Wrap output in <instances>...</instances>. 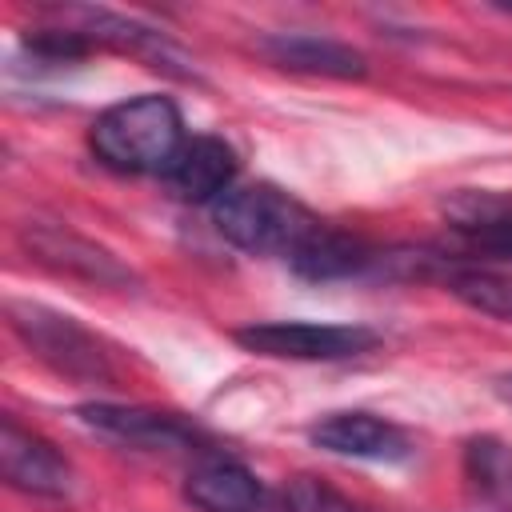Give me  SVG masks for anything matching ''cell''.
<instances>
[{"label":"cell","instance_id":"1","mask_svg":"<svg viewBox=\"0 0 512 512\" xmlns=\"http://www.w3.org/2000/svg\"><path fill=\"white\" fill-rule=\"evenodd\" d=\"M184 120L180 108L168 96H132L112 108H104L92 128H88V148L92 156L124 176L140 172H168L176 152L184 148Z\"/></svg>","mask_w":512,"mask_h":512},{"label":"cell","instance_id":"2","mask_svg":"<svg viewBox=\"0 0 512 512\" xmlns=\"http://www.w3.org/2000/svg\"><path fill=\"white\" fill-rule=\"evenodd\" d=\"M212 224L244 252L292 260L324 220L276 184H236L212 204Z\"/></svg>","mask_w":512,"mask_h":512},{"label":"cell","instance_id":"3","mask_svg":"<svg viewBox=\"0 0 512 512\" xmlns=\"http://www.w3.org/2000/svg\"><path fill=\"white\" fill-rule=\"evenodd\" d=\"M12 328L20 332V340L48 360L56 372L72 376V380H88V384H108L112 380V360L108 352H100V340L80 328L72 316L52 312L44 304H8Z\"/></svg>","mask_w":512,"mask_h":512},{"label":"cell","instance_id":"4","mask_svg":"<svg viewBox=\"0 0 512 512\" xmlns=\"http://www.w3.org/2000/svg\"><path fill=\"white\" fill-rule=\"evenodd\" d=\"M76 416L96 436H108L116 444L144 448V452H204V456H212V448H216V440L196 420H188L180 412L92 400V404H80Z\"/></svg>","mask_w":512,"mask_h":512},{"label":"cell","instance_id":"5","mask_svg":"<svg viewBox=\"0 0 512 512\" xmlns=\"http://www.w3.org/2000/svg\"><path fill=\"white\" fill-rule=\"evenodd\" d=\"M232 340L272 360H348L380 344L364 324H312V320H268L236 328Z\"/></svg>","mask_w":512,"mask_h":512},{"label":"cell","instance_id":"6","mask_svg":"<svg viewBox=\"0 0 512 512\" xmlns=\"http://www.w3.org/2000/svg\"><path fill=\"white\" fill-rule=\"evenodd\" d=\"M20 236H24V248L40 264H48L52 272H64V276H76V280H88V284H100V288H128L136 280L108 248L72 232L68 224L28 220L20 228Z\"/></svg>","mask_w":512,"mask_h":512},{"label":"cell","instance_id":"7","mask_svg":"<svg viewBox=\"0 0 512 512\" xmlns=\"http://www.w3.org/2000/svg\"><path fill=\"white\" fill-rule=\"evenodd\" d=\"M312 444L332 452V456H352V460H384L400 464L412 456V440L400 424L372 416V412H332L312 424Z\"/></svg>","mask_w":512,"mask_h":512},{"label":"cell","instance_id":"8","mask_svg":"<svg viewBox=\"0 0 512 512\" xmlns=\"http://www.w3.org/2000/svg\"><path fill=\"white\" fill-rule=\"evenodd\" d=\"M0 472L12 488L28 496H64L72 488L68 460L36 432L20 428L12 416L0 424Z\"/></svg>","mask_w":512,"mask_h":512},{"label":"cell","instance_id":"9","mask_svg":"<svg viewBox=\"0 0 512 512\" xmlns=\"http://www.w3.org/2000/svg\"><path fill=\"white\" fill-rule=\"evenodd\" d=\"M236 152L220 136H188L176 160L164 172V184L184 204H216L228 188H236Z\"/></svg>","mask_w":512,"mask_h":512},{"label":"cell","instance_id":"10","mask_svg":"<svg viewBox=\"0 0 512 512\" xmlns=\"http://www.w3.org/2000/svg\"><path fill=\"white\" fill-rule=\"evenodd\" d=\"M448 220L472 256L512 260V192H460L448 200Z\"/></svg>","mask_w":512,"mask_h":512},{"label":"cell","instance_id":"11","mask_svg":"<svg viewBox=\"0 0 512 512\" xmlns=\"http://www.w3.org/2000/svg\"><path fill=\"white\" fill-rule=\"evenodd\" d=\"M260 52L288 72H304V76H332V80H360L368 72V60L352 48L340 44L332 36H316V32H272L260 40Z\"/></svg>","mask_w":512,"mask_h":512},{"label":"cell","instance_id":"12","mask_svg":"<svg viewBox=\"0 0 512 512\" xmlns=\"http://www.w3.org/2000/svg\"><path fill=\"white\" fill-rule=\"evenodd\" d=\"M388 252L368 248L360 236H348L332 224H320L312 232V240L288 260L296 276L328 284V280H348V276H364V272H384Z\"/></svg>","mask_w":512,"mask_h":512},{"label":"cell","instance_id":"13","mask_svg":"<svg viewBox=\"0 0 512 512\" xmlns=\"http://www.w3.org/2000/svg\"><path fill=\"white\" fill-rule=\"evenodd\" d=\"M184 496L200 512H260L264 508V484L252 476V468L220 452L204 456L188 472Z\"/></svg>","mask_w":512,"mask_h":512},{"label":"cell","instance_id":"14","mask_svg":"<svg viewBox=\"0 0 512 512\" xmlns=\"http://www.w3.org/2000/svg\"><path fill=\"white\" fill-rule=\"evenodd\" d=\"M464 476L480 504L512 512V444L500 436H472L464 444Z\"/></svg>","mask_w":512,"mask_h":512},{"label":"cell","instance_id":"15","mask_svg":"<svg viewBox=\"0 0 512 512\" xmlns=\"http://www.w3.org/2000/svg\"><path fill=\"white\" fill-rule=\"evenodd\" d=\"M448 292L456 300H464L468 308L496 316V320H512V272H496V268H456L448 272Z\"/></svg>","mask_w":512,"mask_h":512},{"label":"cell","instance_id":"16","mask_svg":"<svg viewBox=\"0 0 512 512\" xmlns=\"http://www.w3.org/2000/svg\"><path fill=\"white\" fill-rule=\"evenodd\" d=\"M284 512H360L344 492L316 476H296L284 488Z\"/></svg>","mask_w":512,"mask_h":512},{"label":"cell","instance_id":"17","mask_svg":"<svg viewBox=\"0 0 512 512\" xmlns=\"http://www.w3.org/2000/svg\"><path fill=\"white\" fill-rule=\"evenodd\" d=\"M492 388H496V396L512 408V372H508V376H496V384H492Z\"/></svg>","mask_w":512,"mask_h":512},{"label":"cell","instance_id":"18","mask_svg":"<svg viewBox=\"0 0 512 512\" xmlns=\"http://www.w3.org/2000/svg\"><path fill=\"white\" fill-rule=\"evenodd\" d=\"M504 12H508V16H512V4H504Z\"/></svg>","mask_w":512,"mask_h":512}]
</instances>
